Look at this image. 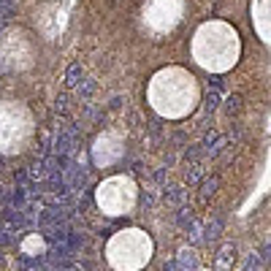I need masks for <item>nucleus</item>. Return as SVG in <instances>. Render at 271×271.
Segmentation results:
<instances>
[{"mask_svg": "<svg viewBox=\"0 0 271 271\" xmlns=\"http://www.w3.org/2000/svg\"><path fill=\"white\" fill-rule=\"evenodd\" d=\"M163 198H166V203H171V206H184V201H187V190L179 187V184H166L163 187Z\"/></svg>", "mask_w": 271, "mask_h": 271, "instance_id": "obj_5", "label": "nucleus"}, {"mask_svg": "<svg viewBox=\"0 0 271 271\" xmlns=\"http://www.w3.org/2000/svg\"><path fill=\"white\" fill-rule=\"evenodd\" d=\"M92 90H95V84H92V82H87V84H84V87H82V92H84V95H90Z\"/></svg>", "mask_w": 271, "mask_h": 271, "instance_id": "obj_26", "label": "nucleus"}, {"mask_svg": "<svg viewBox=\"0 0 271 271\" xmlns=\"http://www.w3.org/2000/svg\"><path fill=\"white\" fill-rule=\"evenodd\" d=\"M239 111H241V98L239 95H230L228 101H225V114L233 117V114H239Z\"/></svg>", "mask_w": 271, "mask_h": 271, "instance_id": "obj_15", "label": "nucleus"}, {"mask_svg": "<svg viewBox=\"0 0 271 271\" xmlns=\"http://www.w3.org/2000/svg\"><path fill=\"white\" fill-rule=\"evenodd\" d=\"M76 149V130L74 128H63L55 138V155L71 157V152Z\"/></svg>", "mask_w": 271, "mask_h": 271, "instance_id": "obj_1", "label": "nucleus"}, {"mask_svg": "<svg viewBox=\"0 0 271 271\" xmlns=\"http://www.w3.org/2000/svg\"><path fill=\"white\" fill-rule=\"evenodd\" d=\"M260 263H263L260 252H252L247 260H244V271H260Z\"/></svg>", "mask_w": 271, "mask_h": 271, "instance_id": "obj_18", "label": "nucleus"}, {"mask_svg": "<svg viewBox=\"0 0 271 271\" xmlns=\"http://www.w3.org/2000/svg\"><path fill=\"white\" fill-rule=\"evenodd\" d=\"M201 179H203V166H201V163H187V168H184V182L195 184Z\"/></svg>", "mask_w": 271, "mask_h": 271, "instance_id": "obj_10", "label": "nucleus"}, {"mask_svg": "<svg viewBox=\"0 0 271 271\" xmlns=\"http://www.w3.org/2000/svg\"><path fill=\"white\" fill-rule=\"evenodd\" d=\"M46 271H68L65 266H57V268H46Z\"/></svg>", "mask_w": 271, "mask_h": 271, "instance_id": "obj_27", "label": "nucleus"}, {"mask_svg": "<svg viewBox=\"0 0 271 271\" xmlns=\"http://www.w3.org/2000/svg\"><path fill=\"white\" fill-rule=\"evenodd\" d=\"M217 187H220V176H206V179L201 182V201H209V198L217 193Z\"/></svg>", "mask_w": 271, "mask_h": 271, "instance_id": "obj_9", "label": "nucleus"}, {"mask_svg": "<svg viewBox=\"0 0 271 271\" xmlns=\"http://www.w3.org/2000/svg\"><path fill=\"white\" fill-rule=\"evenodd\" d=\"M217 109H220V92L209 90V95H206V114H211V111H217Z\"/></svg>", "mask_w": 271, "mask_h": 271, "instance_id": "obj_17", "label": "nucleus"}, {"mask_svg": "<svg viewBox=\"0 0 271 271\" xmlns=\"http://www.w3.org/2000/svg\"><path fill=\"white\" fill-rule=\"evenodd\" d=\"M209 82H211V87H214L217 92H220V87H222V79H220V76H214V79H209Z\"/></svg>", "mask_w": 271, "mask_h": 271, "instance_id": "obj_24", "label": "nucleus"}, {"mask_svg": "<svg viewBox=\"0 0 271 271\" xmlns=\"http://www.w3.org/2000/svg\"><path fill=\"white\" fill-rule=\"evenodd\" d=\"M63 176H65V182H68L71 190H82L84 182H87V174H84V171L79 168V166H74V163H71V166L63 171Z\"/></svg>", "mask_w": 271, "mask_h": 271, "instance_id": "obj_3", "label": "nucleus"}, {"mask_svg": "<svg viewBox=\"0 0 271 271\" xmlns=\"http://www.w3.org/2000/svg\"><path fill=\"white\" fill-rule=\"evenodd\" d=\"M141 203H144L147 209H152V206H155V195H152V193H144V195H141Z\"/></svg>", "mask_w": 271, "mask_h": 271, "instance_id": "obj_21", "label": "nucleus"}, {"mask_svg": "<svg viewBox=\"0 0 271 271\" xmlns=\"http://www.w3.org/2000/svg\"><path fill=\"white\" fill-rule=\"evenodd\" d=\"M68 233H71V228L65 225V222L63 225H46L44 228V239L49 241L52 247H55V244H63L65 239H68Z\"/></svg>", "mask_w": 271, "mask_h": 271, "instance_id": "obj_4", "label": "nucleus"}, {"mask_svg": "<svg viewBox=\"0 0 271 271\" xmlns=\"http://www.w3.org/2000/svg\"><path fill=\"white\" fill-rule=\"evenodd\" d=\"M260 257H263V260H271V241H266V244H263V249H260Z\"/></svg>", "mask_w": 271, "mask_h": 271, "instance_id": "obj_22", "label": "nucleus"}, {"mask_svg": "<svg viewBox=\"0 0 271 271\" xmlns=\"http://www.w3.org/2000/svg\"><path fill=\"white\" fill-rule=\"evenodd\" d=\"M155 182L157 184H166V168H157L155 171Z\"/></svg>", "mask_w": 271, "mask_h": 271, "instance_id": "obj_23", "label": "nucleus"}, {"mask_svg": "<svg viewBox=\"0 0 271 271\" xmlns=\"http://www.w3.org/2000/svg\"><path fill=\"white\" fill-rule=\"evenodd\" d=\"M222 225H225V217H222V214H214V220L206 222V228H203V236H201V239H203V241H214L217 236L222 233Z\"/></svg>", "mask_w": 271, "mask_h": 271, "instance_id": "obj_6", "label": "nucleus"}, {"mask_svg": "<svg viewBox=\"0 0 271 271\" xmlns=\"http://www.w3.org/2000/svg\"><path fill=\"white\" fill-rule=\"evenodd\" d=\"M176 266H179V271H198V257L193 252H187V249H182L176 255Z\"/></svg>", "mask_w": 271, "mask_h": 271, "instance_id": "obj_8", "label": "nucleus"}, {"mask_svg": "<svg viewBox=\"0 0 271 271\" xmlns=\"http://www.w3.org/2000/svg\"><path fill=\"white\" fill-rule=\"evenodd\" d=\"M71 211L63 206V203H55V206H46L41 211V228L46 225H63V222H68Z\"/></svg>", "mask_w": 271, "mask_h": 271, "instance_id": "obj_2", "label": "nucleus"}, {"mask_svg": "<svg viewBox=\"0 0 271 271\" xmlns=\"http://www.w3.org/2000/svg\"><path fill=\"white\" fill-rule=\"evenodd\" d=\"M65 244H68V249L76 255L79 249L84 247V236H82V233H74V230H71V233H68V239H65Z\"/></svg>", "mask_w": 271, "mask_h": 271, "instance_id": "obj_14", "label": "nucleus"}, {"mask_svg": "<svg viewBox=\"0 0 271 271\" xmlns=\"http://www.w3.org/2000/svg\"><path fill=\"white\" fill-rule=\"evenodd\" d=\"M176 222H179V228H184V230L195 228V220H193V214H190L187 206H179V211H176Z\"/></svg>", "mask_w": 271, "mask_h": 271, "instance_id": "obj_11", "label": "nucleus"}, {"mask_svg": "<svg viewBox=\"0 0 271 271\" xmlns=\"http://www.w3.org/2000/svg\"><path fill=\"white\" fill-rule=\"evenodd\" d=\"M79 82H82V65L74 63L68 68V74H65V84H68V87H79Z\"/></svg>", "mask_w": 271, "mask_h": 271, "instance_id": "obj_12", "label": "nucleus"}, {"mask_svg": "<svg viewBox=\"0 0 271 271\" xmlns=\"http://www.w3.org/2000/svg\"><path fill=\"white\" fill-rule=\"evenodd\" d=\"M14 3H17V0H0V19L11 14V9H14Z\"/></svg>", "mask_w": 271, "mask_h": 271, "instance_id": "obj_20", "label": "nucleus"}, {"mask_svg": "<svg viewBox=\"0 0 271 271\" xmlns=\"http://www.w3.org/2000/svg\"><path fill=\"white\" fill-rule=\"evenodd\" d=\"M30 176H33V179H49V168H46V163L41 160V163H36V166H33L30 168Z\"/></svg>", "mask_w": 271, "mask_h": 271, "instance_id": "obj_16", "label": "nucleus"}, {"mask_svg": "<svg viewBox=\"0 0 271 271\" xmlns=\"http://www.w3.org/2000/svg\"><path fill=\"white\" fill-rule=\"evenodd\" d=\"M55 109H57V111H65V95H60V98H57Z\"/></svg>", "mask_w": 271, "mask_h": 271, "instance_id": "obj_25", "label": "nucleus"}, {"mask_svg": "<svg viewBox=\"0 0 271 271\" xmlns=\"http://www.w3.org/2000/svg\"><path fill=\"white\" fill-rule=\"evenodd\" d=\"M203 144H195V147H187V152H184V160L187 163H201V157H203Z\"/></svg>", "mask_w": 271, "mask_h": 271, "instance_id": "obj_13", "label": "nucleus"}, {"mask_svg": "<svg viewBox=\"0 0 271 271\" xmlns=\"http://www.w3.org/2000/svg\"><path fill=\"white\" fill-rule=\"evenodd\" d=\"M233 255H236L233 244H222L220 252H217V271H228L230 266H233Z\"/></svg>", "mask_w": 271, "mask_h": 271, "instance_id": "obj_7", "label": "nucleus"}, {"mask_svg": "<svg viewBox=\"0 0 271 271\" xmlns=\"http://www.w3.org/2000/svg\"><path fill=\"white\" fill-rule=\"evenodd\" d=\"M220 138H222V136H220V133H217V130H209V133H206V136H203V149H206V152H209V149H211V147H214V144H217V141H220Z\"/></svg>", "mask_w": 271, "mask_h": 271, "instance_id": "obj_19", "label": "nucleus"}]
</instances>
